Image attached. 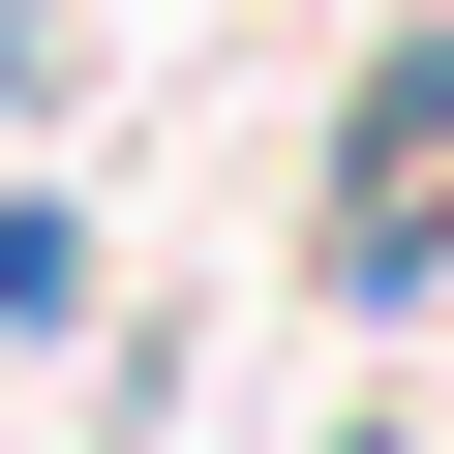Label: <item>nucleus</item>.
<instances>
[{"instance_id":"nucleus-1","label":"nucleus","mask_w":454,"mask_h":454,"mask_svg":"<svg viewBox=\"0 0 454 454\" xmlns=\"http://www.w3.org/2000/svg\"><path fill=\"white\" fill-rule=\"evenodd\" d=\"M424 152H454V31H394V91L333 152V303H424Z\"/></svg>"}]
</instances>
